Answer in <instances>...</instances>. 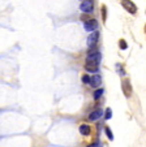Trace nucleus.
<instances>
[{"label":"nucleus","mask_w":146,"mask_h":147,"mask_svg":"<svg viewBox=\"0 0 146 147\" xmlns=\"http://www.w3.org/2000/svg\"><path fill=\"white\" fill-rule=\"evenodd\" d=\"M102 115H103V112L101 111V109H96V111L91 112V113L89 115V120H90V121H95V120H98Z\"/></svg>","instance_id":"nucleus-8"},{"label":"nucleus","mask_w":146,"mask_h":147,"mask_svg":"<svg viewBox=\"0 0 146 147\" xmlns=\"http://www.w3.org/2000/svg\"><path fill=\"white\" fill-rule=\"evenodd\" d=\"M121 5L124 7V8L132 14H134L136 12H137V7H136V4L133 3V1H130V0H121Z\"/></svg>","instance_id":"nucleus-2"},{"label":"nucleus","mask_w":146,"mask_h":147,"mask_svg":"<svg viewBox=\"0 0 146 147\" xmlns=\"http://www.w3.org/2000/svg\"><path fill=\"white\" fill-rule=\"evenodd\" d=\"M101 60H102V55H101L99 51H96V50L91 51L90 50L89 51V53H88V57H86V64H85L86 70L96 73L98 72V69H99Z\"/></svg>","instance_id":"nucleus-1"},{"label":"nucleus","mask_w":146,"mask_h":147,"mask_svg":"<svg viewBox=\"0 0 146 147\" xmlns=\"http://www.w3.org/2000/svg\"><path fill=\"white\" fill-rule=\"evenodd\" d=\"M103 95V89H98V90H95V92H94V99H99L101 96Z\"/></svg>","instance_id":"nucleus-10"},{"label":"nucleus","mask_w":146,"mask_h":147,"mask_svg":"<svg viewBox=\"0 0 146 147\" xmlns=\"http://www.w3.org/2000/svg\"><path fill=\"white\" fill-rule=\"evenodd\" d=\"M88 147H102V143H101V142H94V143L89 144Z\"/></svg>","instance_id":"nucleus-15"},{"label":"nucleus","mask_w":146,"mask_h":147,"mask_svg":"<svg viewBox=\"0 0 146 147\" xmlns=\"http://www.w3.org/2000/svg\"><path fill=\"white\" fill-rule=\"evenodd\" d=\"M98 38H99V33H98L96 30L93 31V33L89 35V38H88V46L89 47H93L96 42H98Z\"/></svg>","instance_id":"nucleus-5"},{"label":"nucleus","mask_w":146,"mask_h":147,"mask_svg":"<svg viewBox=\"0 0 146 147\" xmlns=\"http://www.w3.org/2000/svg\"><path fill=\"white\" fill-rule=\"evenodd\" d=\"M123 91H124L125 96L129 98L132 95V87H130V82L129 80H124L123 81Z\"/></svg>","instance_id":"nucleus-6"},{"label":"nucleus","mask_w":146,"mask_h":147,"mask_svg":"<svg viewBox=\"0 0 146 147\" xmlns=\"http://www.w3.org/2000/svg\"><path fill=\"white\" fill-rule=\"evenodd\" d=\"M106 134H107L108 139H111V141H112V139H113V134H112V133H111L110 128H106Z\"/></svg>","instance_id":"nucleus-13"},{"label":"nucleus","mask_w":146,"mask_h":147,"mask_svg":"<svg viewBox=\"0 0 146 147\" xmlns=\"http://www.w3.org/2000/svg\"><path fill=\"white\" fill-rule=\"evenodd\" d=\"M80 133L82 134V136H89L90 134V126L89 125H81L80 126Z\"/></svg>","instance_id":"nucleus-9"},{"label":"nucleus","mask_w":146,"mask_h":147,"mask_svg":"<svg viewBox=\"0 0 146 147\" xmlns=\"http://www.w3.org/2000/svg\"><path fill=\"white\" fill-rule=\"evenodd\" d=\"M80 9L84 12V13H91L94 9V5L90 0H86V1H82V3H81Z\"/></svg>","instance_id":"nucleus-3"},{"label":"nucleus","mask_w":146,"mask_h":147,"mask_svg":"<svg viewBox=\"0 0 146 147\" xmlns=\"http://www.w3.org/2000/svg\"><path fill=\"white\" fill-rule=\"evenodd\" d=\"M111 116H112V111H111L110 108H107V109H106V116H105L106 120H110Z\"/></svg>","instance_id":"nucleus-12"},{"label":"nucleus","mask_w":146,"mask_h":147,"mask_svg":"<svg viewBox=\"0 0 146 147\" xmlns=\"http://www.w3.org/2000/svg\"><path fill=\"white\" fill-rule=\"evenodd\" d=\"M101 82H102V77H101L99 74H95L94 77L90 78V82H89V83H90L93 87H98L101 85Z\"/></svg>","instance_id":"nucleus-7"},{"label":"nucleus","mask_w":146,"mask_h":147,"mask_svg":"<svg viewBox=\"0 0 146 147\" xmlns=\"http://www.w3.org/2000/svg\"><path fill=\"white\" fill-rule=\"evenodd\" d=\"M119 46H120V48H121V50H127V48H128L127 42H125V40H123V39H121V40L119 42Z\"/></svg>","instance_id":"nucleus-11"},{"label":"nucleus","mask_w":146,"mask_h":147,"mask_svg":"<svg viewBox=\"0 0 146 147\" xmlns=\"http://www.w3.org/2000/svg\"><path fill=\"white\" fill-rule=\"evenodd\" d=\"M82 82H84V83H89V82H90V77H89L88 74L82 76Z\"/></svg>","instance_id":"nucleus-14"},{"label":"nucleus","mask_w":146,"mask_h":147,"mask_svg":"<svg viewBox=\"0 0 146 147\" xmlns=\"http://www.w3.org/2000/svg\"><path fill=\"white\" fill-rule=\"evenodd\" d=\"M96 28H98V21L96 20H89V21L85 22V30L90 31V33L95 31Z\"/></svg>","instance_id":"nucleus-4"}]
</instances>
